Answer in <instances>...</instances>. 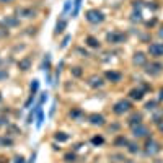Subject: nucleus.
<instances>
[{
    "label": "nucleus",
    "instance_id": "4be33fe9",
    "mask_svg": "<svg viewBox=\"0 0 163 163\" xmlns=\"http://www.w3.org/2000/svg\"><path fill=\"white\" fill-rule=\"evenodd\" d=\"M44 70H49V67H51V56L49 54H46V59H44Z\"/></svg>",
    "mask_w": 163,
    "mask_h": 163
},
{
    "label": "nucleus",
    "instance_id": "bb28decb",
    "mask_svg": "<svg viewBox=\"0 0 163 163\" xmlns=\"http://www.w3.org/2000/svg\"><path fill=\"white\" fill-rule=\"evenodd\" d=\"M7 77H8V72H7V69H0V80H5Z\"/></svg>",
    "mask_w": 163,
    "mask_h": 163
},
{
    "label": "nucleus",
    "instance_id": "a19ab883",
    "mask_svg": "<svg viewBox=\"0 0 163 163\" xmlns=\"http://www.w3.org/2000/svg\"><path fill=\"white\" fill-rule=\"evenodd\" d=\"M0 2H4V4H5V2H11V0H0Z\"/></svg>",
    "mask_w": 163,
    "mask_h": 163
},
{
    "label": "nucleus",
    "instance_id": "f704fd0d",
    "mask_svg": "<svg viewBox=\"0 0 163 163\" xmlns=\"http://www.w3.org/2000/svg\"><path fill=\"white\" fill-rule=\"evenodd\" d=\"M15 163H25V158H23L21 155H18V157H15Z\"/></svg>",
    "mask_w": 163,
    "mask_h": 163
},
{
    "label": "nucleus",
    "instance_id": "393cba45",
    "mask_svg": "<svg viewBox=\"0 0 163 163\" xmlns=\"http://www.w3.org/2000/svg\"><path fill=\"white\" fill-rule=\"evenodd\" d=\"M36 126H38V127L43 126V109L38 111V122H36Z\"/></svg>",
    "mask_w": 163,
    "mask_h": 163
},
{
    "label": "nucleus",
    "instance_id": "dca6fc26",
    "mask_svg": "<svg viewBox=\"0 0 163 163\" xmlns=\"http://www.w3.org/2000/svg\"><path fill=\"white\" fill-rule=\"evenodd\" d=\"M87 44H88L90 47H98V46H99L98 39L93 38V36H88V38H87Z\"/></svg>",
    "mask_w": 163,
    "mask_h": 163
},
{
    "label": "nucleus",
    "instance_id": "a211bd4d",
    "mask_svg": "<svg viewBox=\"0 0 163 163\" xmlns=\"http://www.w3.org/2000/svg\"><path fill=\"white\" fill-rule=\"evenodd\" d=\"M0 145L10 147V145H13V140H11L10 137H0Z\"/></svg>",
    "mask_w": 163,
    "mask_h": 163
},
{
    "label": "nucleus",
    "instance_id": "f257e3e1",
    "mask_svg": "<svg viewBox=\"0 0 163 163\" xmlns=\"http://www.w3.org/2000/svg\"><path fill=\"white\" fill-rule=\"evenodd\" d=\"M87 20H88L90 23H101L104 20V15L101 13V11L99 10H95V8H93V10H88L87 11Z\"/></svg>",
    "mask_w": 163,
    "mask_h": 163
},
{
    "label": "nucleus",
    "instance_id": "cd10ccee",
    "mask_svg": "<svg viewBox=\"0 0 163 163\" xmlns=\"http://www.w3.org/2000/svg\"><path fill=\"white\" fill-rule=\"evenodd\" d=\"M155 106H157V103H155V101H149V103L145 104V108H147V109H149V111L155 109Z\"/></svg>",
    "mask_w": 163,
    "mask_h": 163
},
{
    "label": "nucleus",
    "instance_id": "aec40b11",
    "mask_svg": "<svg viewBox=\"0 0 163 163\" xmlns=\"http://www.w3.org/2000/svg\"><path fill=\"white\" fill-rule=\"evenodd\" d=\"M56 140L57 142H65V140H69V135L65 134V132H57V134H56Z\"/></svg>",
    "mask_w": 163,
    "mask_h": 163
},
{
    "label": "nucleus",
    "instance_id": "4c0bfd02",
    "mask_svg": "<svg viewBox=\"0 0 163 163\" xmlns=\"http://www.w3.org/2000/svg\"><path fill=\"white\" fill-rule=\"evenodd\" d=\"M158 127H160V131L163 132V122H158Z\"/></svg>",
    "mask_w": 163,
    "mask_h": 163
},
{
    "label": "nucleus",
    "instance_id": "5701e85b",
    "mask_svg": "<svg viewBox=\"0 0 163 163\" xmlns=\"http://www.w3.org/2000/svg\"><path fill=\"white\" fill-rule=\"evenodd\" d=\"M38 88H39V82L38 80H33V83H31V93H33V95H36Z\"/></svg>",
    "mask_w": 163,
    "mask_h": 163
},
{
    "label": "nucleus",
    "instance_id": "2eb2a0df",
    "mask_svg": "<svg viewBox=\"0 0 163 163\" xmlns=\"http://www.w3.org/2000/svg\"><path fill=\"white\" fill-rule=\"evenodd\" d=\"M65 26H67V21L65 20H60V21H57V25H56V33L59 34V33H62L65 29Z\"/></svg>",
    "mask_w": 163,
    "mask_h": 163
},
{
    "label": "nucleus",
    "instance_id": "1a4fd4ad",
    "mask_svg": "<svg viewBox=\"0 0 163 163\" xmlns=\"http://www.w3.org/2000/svg\"><path fill=\"white\" fill-rule=\"evenodd\" d=\"M147 62V56L144 52H135L134 54V64L137 65H144Z\"/></svg>",
    "mask_w": 163,
    "mask_h": 163
},
{
    "label": "nucleus",
    "instance_id": "ddd939ff",
    "mask_svg": "<svg viewBox=\"0 0 163 163\" xmlns=\"http://www.w3.org/2000/svg\"><path fill=\"white\" fill-rule=\"evenodd\" d=\"M88 85L93 87V88H96V87H101V85H103V80H101L99 77H92V78L88 80Z\"/></svg>",
    "mask_w": 163,
    "mask_h": 163
},
{
    "label": "nucleus",
    "instance_id": "412c9836",
    "mask_svg": "<svg viewBox=\"0 0 163 163\" xmlns=\"http://www.w3.org/2000/svg\"><path fill=\"white\" fill-rule=\"evenodd\" d=\"M103 137H101V135H95V137L92 139V144H95V145H101V144H103Z\"/></svg>",
    "mask_w": 163,
    "mask_h": 163
},
{
    "label": "nucleus",
    "instance_id": "c9c22d12",
    "mask_svg": "<svg viewBox=\"0 0 163 163\" xmlns=\"http://www.w3.org/2000/svg\"><path fill=\"white\" fill-rule=\"evenodd\" d=\"M74 75H75V77H80V75H82L80 67H75V69H74Z\"/></svg>",
    "mask_w": 163,
    "mask_h": 163
},
{
    "label": "nucleus",
    "instance_id": "b1692460",
    "mask_svg": "<svg viewBox=\"0 0 163 163\" xmlns=\"http://www.w3.org/2000/svg\"><path fill=\"white\" fill-rule=\"evenodd\" d=\"M127 147H129V152H131V153H137L139 152V145H137V144H127Z\"/></svg>",
    "mask_w": 163,
    "mask_h": 163
},
{
    "label": "nucleus",
    "instance_id": "4468645a",
    "mask_svg": "<svg viewBox=\"0 0 163 163\" xmlns=\"http://www.w3.org/2000/svg\"><path fill=\"white\" fill-rule=\"evenodd\" d=\"M131 98L132 99H142V96H144V92L142 90H131Z\"/></svg>",
    "mask_w": 163,
    "mask_h": 163
},
{
    "label": "nucleus",
    "instance_id": "72a5a7b5",
    "mask_svg": "<svg viewBox=\"0 0 163 163\" xmlns=\"http://www.w3.org/2000/svg\"><path fill=\"white\" fill-rule=\"evenodd\" d=\"M4 126H8V121L7 117H0V127H4Z\"/></svg>",
    "mask_w": 163,
    "mask_h": 163
},
{
    "label": "nucleus",
    "instance_id": "39448f33",
    "mask_svg": "<svg viewBox=\"0 0 163 163\" xmlns=\"http://www.w3.org/2000/svg\"><path fill=\"white\" fill-rule=\"evenodd\" d=\"M160 152V144L155 140H149L145 145V153L147 155H155V153Z\"/></svg>",
    "mask_w": 163,
    "mask_h": 163
},
{
    "label": "nucleus",
    "instance_id": "6ab92c4d",
    "mask_svg": "<svg viewBox=\"0 0 163 163\" xmlns=\"http://www.w3.org/2000/svg\"><path fill=\"white\" fill-rule=\"evenodd\" d=\"M29 64H31V62H29V59H23V60H20L18 67L21 69V70H28V69H29Z\"/></svg>",
    "mask_w": 163,
    "mask_h": 163
},
{
    "label": "nucleus",
    "instance_id": "f8f14e48",
    "mask_svg": "<svg viewBox=\"0 0 163 163\" xmlns=\"http://www.w3.org/2000/svg\"><path fill=\"white\" fill-rule=\"evenodd\" d=\"M2 25L7 26V28H13V26L18 25V20H16V18H11V16H7L4 21H2Z\"/></svg>",
    "mask_w": 163,
    "mask_h": 163
},
{
    "label": "nucleus",
    "instance_id": "9d476101",
    "mask_svg": "<svg viewBox=\"0 0 163 163\" xmlns=\"http://www.w3.org/2000/svg\"><path fill=\"white\" fill-rule=\"evenodd\" d=\"M140 121H142V116H140V114H137V113H135V114H132V116H131V119H129V126H131V127H135V126H140V124H142Z\"/></svg>",
    "mask_w": 163,
    "mask_h": 163
},
{
    "label": "nucleus",
    "instance_id": "7ed1b4c3",
    "mask_svg": "<svg viewBox=\"0 0 163 163\" xmlns=\"http://www.w3.org/2000/svg\"><path fill=\"white\" fill-rule=\"evenodd\" d=\"M109 43H114V44H119V43H124L126 41V34L124 33H119V31H113L106 36Z\"/></svg>",
    "mask_w": 163,
    "mask_h": 163
},
{
    "label": "nucleus",
    "instance_id": "7c9ffc66",
    "mask_svg": "<svg viewBox=\"0 0 163 163\" xmlns=\"http://www.w3.org/2000/svg\"><path fill=\"white\" fill-rule=\"evenodd\" d=\"M70 5H72V2H70V0H67V2H65V5H64V13H67V11L70 10Z\"/></svg>",
    "mask_w": 163,
    "mask_h": 163
},
{
    "label": "nucleus",
    "instance_id": "c85d7f7f",
    "mask_svg": "<svg viewBox=\"0 0 163 163\" xmlns=\"http://www.w3.org/2000/svg\"><path fill=\"white\" fill-rule=\"evenodd\" d=\"M65 162H75V155L74 153H67V155H65Z\"/></svg>",
    "mask_w": 163,
    "mask_h": 163
},
{
    "label": "nucleus",
    "instance_id": "9b49d317",
    "mask_svg": "<svg viewBox=\"0 0 163 163\" xmlns=\"http://www.w3.org/2000/svg\"><path fill=\"white\" fill-rule=\"evenodd\" d=\"M106 78H108V80H111V82H121L122 75H121L119 72H113V70H109V72H106Z\"/></svg>",
    "mask_w": 163,
    "mask_h": 163
},
{
    "label": "nucleus",
    "instance_id": "20e7f679",
    "mask_svg": "<svg viewBox=\"0 0 163 163\" xmlns=\"http://www.w3.org/2000/svg\"><path fill=\"white\" fill-rule=\"evenodd\" d=\"M149 54L153 57H160L163 56V43H153L149 46Z\"/></svg>",
    "mask_w": 163,
    "mask_h": 163
},
{
    "label": "nucleus",
    "instance_id": "423d86ee",
    "mask_svg": "<svg viewBox=\"0 0 163 163\" xmlns=\"http://www.w3.org/2000/svg\"><path fill=\"white\" fill-rule=\"evenodd\" d=\"M132 132H134L135 137L140 139V137H145V135L149 134V129H147L145 126H142V124H140V126H135V127H132Z\"/></svg>",
    "mask_w": 163,
    "mask_h": 163
},
{
    "label": "nucleus",
    "instance_id": "2f4dec72",
    "mask_svg": "<svg viewBox=\"0 0 163 163\" xmlns=\"http://www.w3.org/2000/svg\"><path fill=\"white\" fill-rule=\"evenodd\" d=\"M33 99H34V95H33V93H31V96H29V98H28V101H26V103H25V108H29V104L33 103Z\"/></svg>",
    "mask_w": 163,
    "mask_h": 163
},
{
    "label": "nucleus",
    "instance_id": "473e14b6",
    "mask_svg": "<svg viewBox=\"0 0 163 163\" xmlns=\"http://www.w3.org/2000/svg\"><path fill=\"white\" fill-rule=\"evenodd\" d=\"M69 41H70V36H65L64 41H62V44H60V47H65V46L69 44Z\"/></svg>",
    "mask_w": 163,
    "mask_h": 163
},
{
    "label": "nucleus",
    "instance_id": "f3484780",
    "mask_svg": "<svg viewBox=\"0 0 163 163\" xmlns=\"http://www.w3.org/2000/svg\"><path fill=\"white\" fill-rule=\"evenodd\" d=\"M80 7H82V0H75V2H74V11H72V16H77L78 11H80Z\"/></svg>",
    "mask_w": 163,
    "mask_h": 163
},
{
    "label": "nucleus",
    "instance_id": "f03ea898",
    "mask_svg": "<svg viewBox=\"0 0 163 163\" xmlns=\"http://www.w3.org/2000/svg\"><path fill=\"white\" fill-rule=\"evenodd\" d=\"M129 109H131V103H129L127 99H121V101H117V103L114 104V108H113V111L116 114H124V113H127Z\"/></svg>",
    "mask_w": 163,
    "mask_h": 163
},
{
    "label": "nucleus",
    "instance_id": "e433bc0d",
    "mask_svg": "<svg viewBox=\"0 0 163 163\" xmlns=\"http://www.w3.org/2000/svg\"><path fill=\"white\" fill-rule=\"evenodd\" d=\"M72 116H74V117H77V116H80V111H72Z\"/></svg>",
    "mask_w": 163,
    "mask_h": 163
},
{
    "label": "nucleus",
    "instance_id": "0eeeda50",
    "mask_svg": "<svg viewBox=\"0 0 163 163\" xmlns=\"http://www.w3.org/2000/svg\"><path fill=\"white\" fill-rule=\"evenodd\" d=\"M88 121L93 126H103L104 124V117L101 116V114H92V116L88 117Z\"/></svg>",
    "mask_w": 163,
    "mask_h": 163
},
{
    "label": "nucleus",
    "instance_id": "58836bf2",
    "mask_svg": "<svg viewBox=\"0 0 163 163\" xmlns=\"http://www.w3.org/2000/svg\"><path fill=\"white\" fill-rule=\"evenodd\" d=\"M160 99H163V88L160 90Z\"/></svg>",
    "mask_w": 163,
    "mask_h": 163
},
{
    "label": "nucleus",
    "instance_id": "6e6552de",
    "mask_svg": "<svg viewBox=\"0 0 163 163\" xmlns=\"http://www.w3.org/2000/svg\"><path fill=\"white\" fill-rule=\"evenodd\" d=\"M162 69H163L162 64H150L149 67H147V74L157 75V74H160V72H162Z\"/></svg>",
    "mask_w": 163,
    "mask_h": 163
},
{
    "label": "nucleus",
    "instance_id": "c756f323",
    "mask_svg": "<svg viewBox=\"0 0 163 163\" xmlns=\"http://www.w3.org/2000/svg\"><path fill=\"white\" fill-rule=\"evenodd\" d=\"M132 20H134V21H135V20H137V21H140V20H142V13H140V11L134 13V15H132Z\"/></svg>",
    "mask_w": 163,
    "mask_h": 163
},
{
    "label": "nucleus",
    "instance_id": "ea45409f",
    "mask_svg": "<svg viewBox=\"0 0 163 163\" xmlns=\"http://www.w3.org/2000/svg\"><path fill=\"white\" fill-rule=\"evenodd\" d=\"M160 36H162V38H163V28L160 29Z\"/></svg>",
    "mask_w": 163,
    "mask_h": 163
},
{
    "label": "nucleus",
    "instance_id": "a878e982",
    "mask_svg": "<svg viewBox=\"0 0 163 163\" xmlns=\"http://www.w3.org/2000/svg\"><path fill=\"white\" fill-rule=\"evenodd\" d=\"M114 144H116V145H127L129 142L126 140L124 137H117V139H116V142H114Z\"/></svg>",
    "mask_w": 163,
    "mask_h": 163
}]
</instances>
